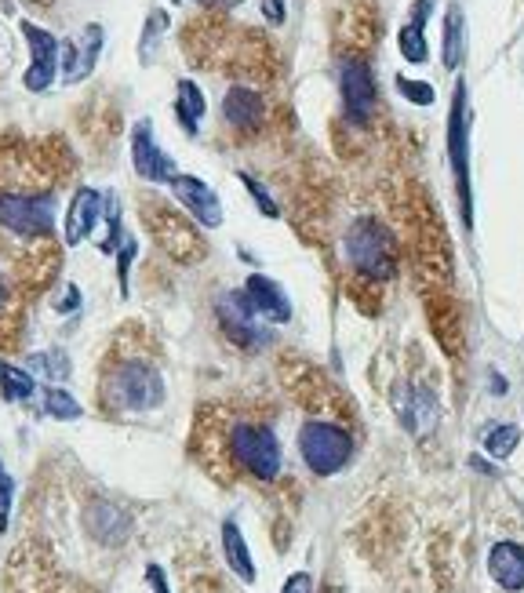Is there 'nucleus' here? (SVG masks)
<instances>
[{"label":"nucleus","instance_id":"nucleus-1","mask_svg":"<svg viewBox=\"0 0 524 593\" xmlns=\"http://www.w3.org/2000/svg\"><path fill=\"white\" fill-rule=\"evenodd\" d=\"M346 259L368 281H393L397 273V241L379 219H357L346 230Z\"/></svg>","mask_w":524,"mask_h":593},{"label":"nucleus","instance_id":"nucleus-2","mask_svg":"<svg viewBox=\"0 0 524 593\" xmlns=\"http://www.w3.org/2000/svg\"><path fill=\"white\" fill-rule=\"evenodd\" d=\"M106 397L121 412H153L164 404V379L150 361H124L113 368Z\"/></svg>","mask_w":524,"mask_h":593},{"label":"nucleus","instance_id":"nucleus-3","mask_svg":"<svg viewBox=\"0 0 524 593\" xmlns=\"http://www.w3.org/2000/svg\"><path fill=\"white\" fill-rule=\"evenodd\" d=\"M230 455L244 470L252 473L255 481H277L281 473V441L273 437L270 426L259 423H233L230 430Z\"/></svg>","mask_w":524,"mask_h":593},{"label":"nucleus","instance_id":"nucleus-4","mask_svg":"<svg viewBox=\"0 0 524 593\" xmlns=\"http://www.w3.org/2000/svg\"><path fill=\"white\" fill-rule=\"evenodd\" d=\"M299 455L317 477H332L339 473L353 455V437L335 423L313 419L299 430Z\"/></svg>","mask_w":524,"mask_h":593},{"label":"nucleus","instance_id":"nucleus-5","mask_svg":"<svg viewBox=\"0 0 524 593\" xmlns=\"http://www.w3.org/2000/svg\"><path fill=\"white\" fill-rule=\"evenodd\" d=\"M0 226L15 237H44L55 226V197L51 193L4 190L0 193Z\"/></svg>","mask_w":524,"mask_h":593},{"label":"nucleus","instance_id":"nucleus-6","mask_svg":"<svg viewBox=\"0 0 524 593\" xmlns=\"http://www.w3.org/2000/svg\"><path fill=\"white\" fill-rule=\"evenodd\" d=\"M448 161H452L455 186H459V204L463 219L470 226L474 219V197H470V124H466V84H455L452 110H448Z\"/></svg>","mask_w":524,"mask_h":593},{"label":"nucleus","instance_id":"nucleus-7","mask_svg":"<svg viewBox=\"0 0 524 593\" xmlns=\"http://www.w3.org/2000/svg\"><path fill=\"white\" fill-rule=\"evenodd\" d=\"M215 313H219L222 332L230 335L237 346H244V350H262L270 342V328L252 310V302L244 299V292H222L215 299Z\"/></svg>","mask_w":524,"mask_h":593},{"label":"nucleus","instance_id":"nucleus-8","mask_svg":"<svg viewBox=\"0 0 524 593\" xmlns=\"http://www.w3.org/2000/svg\"><path fill=\"white\" fill-rule=\"evenodd\" d=\"M22 37L30 44V70H26L22 84H26V91L41 95V91H48L51 84H55V77H59V37L30 19L22 22Z\"/></svg>","mask_w":524,"mask_h":593},{"label":"nucleus","instance_id":"nucleus-9","mask_svg":"<svg viewBox=\"0 0 524 593\" xmlns=\"http://www.w3.org/2000/svg\"><path fill=\"white\" fill-rule=\"evenodd\" d=\"M131 164H135V175L146 182H157V186H168L175 179V161L157 146V135H153V121L142 117V121L131 124Z\"/></svg>","mask_w":524,"mask_h":593},{"label":"nucleus","instance_id":"nucleus-10","mask_svg":"<svg viewBox=\"0 0 524 593\" xmlns=\"http://www.w3.org/2000/svg\"><path fill=\"white\" fill-rule=\"evenodd\" d=\"M102 44H106V30H102L99 22H88V26L81 30V37H66V41H59L62 81L66 84L84 81V77L95 70V62H99Z\"/></svg>","mask_w":524,"mask_h":593},{"label":"nucleus","instance_id":"nucleus-11","mask_svg":"<svg viewBox=\"0 0 524 593\" xmlns=\"http://www.w3.org/2000/svg\"><path fill=\"white\" fill-rule=\"evenodd\" d=\"M339 91H343L346 117H350L353 124L372 121L375 102H379V91H375V77H372V70H368V62L346 59L343 70H339Z\"/></svg>","mask_w":524,"mask_h":593},{"label":"nucleus","instance_id":"nucleus-12","mask_svg":"<svg viewBox=\"0 0 524 593\" xmlns=\"http://www.w3.org/2000/svg\"><path fill=\"white\" fill-rule=\"evenodd\" d=\"M168 190H172V193H175V201H179L182 208H186V212L193 215V222H197V226H204V230H219V226H222L219 193H215L204 179L175 171V179L168 182Z\"/></svg>","mask_w":524,"mask_h":593},{"label":"nucleus","instance_id":"nucleus-13","mask_svg":"<svg viewBox=\"0 0 524 593\" xmlns=\"http://www.w3.org/2000/svg\"><path fill=\"white\" fill-rule=\"evenodd\" d=\"M393 412L401 419V426L415 437H426L434 430L437 419H441V408H437V397L423 386H412V382H401L397 393H393Z\"/></svg>","mask_w":524,"mask_h":593},{"label":"nucleus","instance_id":"nucleus-14","mask_svg":"<svg viewBox=\"0 0 524 593\" xmlns=\"http://www.w3.org/2000/svg\"><path fill=\"white\" fill-rule=\"evenodd\" d=\"M102 204H106V193L95 190V186H81V190L73 193L70 208H66V226H62L70 248L84 244L95 233V226L102 222Z\"/></svg>","mask_w":524,"mask_h":593},{"label":"nucleus","instance_id":"nucleus-15","mask_svg":"<svg viewBox=\"0 0 524 593\" xmlns=\"http://www.w3.org/2000/svg\"><path fill=\"white\" fill-rule=\"evenodd\" d=\"M244 299L252 302V310L259 313L266 324H288L292 321V299L284 295V288L266 273H252L244 284Z\"/></svg>","mask_w":524,"mask_h":593},{"label":"nucleus","instance_id":"nucleus-16","mask_svg":"<svg viewBox=\"0 0 524 593\" xmlns=\"http://www.w3.org/2000/svg\"><path fill=\"white\" fill-rule=\"evenodd\" d=\"M153 233H157V241L164 244V252H172L175 259L190 262L201 255V241H197V230H193L190 222L182 219L175 212H153Z\"/></svg>","mask_w":524,"mask_h":593},{"label":"nucleus","instance_id":"nucleus-17","mask_svg":"<svg viewBox=\"0 0 524 593\" xmlns=\"http://www.w3.org/2000/svg\"><path fill=\"white\" fill-rule=\"evenodd\" d=\"M84 521H88V535L99 539L102 546H121L131 535V517L117 503H106V499H95Z\"/></svg>","mask_w":524,"mask_h":593},{"label":"nucleus","instance_id":"nucleus-18","mask_svg":"<svg viewBox=\"0 0 524 593\" xmlns=\"http://www.w3.org/2000/svg\"><path fill=\"white\" fill-rule=\"evenodd\" d=\"M262 113H266L262 95L252 88H244V84H233L226 91V99H222V117L237 131H255L262 124Z\"/></svg>","mask_w":524,"mask_h":593},{"label":"nucleus","instance_id":"nucleus-19","mask_svg":"<svg viewBox=\"0 0 524 593\" xmlns=\"http://www.w3.org/2000/svg\"><path fill=\"white\" fill-rule=\"evenodd\" d=\"M488 575H492L506 593L524 590V546L495 543L492 550H488Z\"/></svg>","mask_w":524,"mask_h":593},{"label":"nucleus","instance_id":"nucleus-20","mask_svg":"<svg viewBox=\"0 0 524 593\" xmlns=\"http://www.w3.org/2000/svg\"><path fill=\"white\" fill-rule=\"evenodd\" d=\"M430 11H434V0H415L412 19L404 22L401 37H397L401 55L412 62V66H419V62L430 59V48H426V19H430Z\"/></svg>","mask_w":524,"mask_h":593},{"label":"nucleus","instance_id":"nucleus-21","mask_svg":"<svg viewBox=\"0 0 524 593\" xmlns=\"http://www.w3.org/2000/svg\"><path fill=\"white\" fill-rule=\"evenodd\" d=\"M204 113H208V99H204V91L197 88V81L182 77V81L175 84V121L182 124L186 135H197V131H201Z\"/></svg>","mask_w":524,"mask_h":593},{"label":"nucleus","instance_id":"nucleus-22","mask_svg":"<svg viewBox=\"0 0 524 593\" xmlns=\"http://www.w3.org/2000/svg\"><path fill=\"white\" fill-rule=\"evenodd\" d=\"M222 553H226V564H230V572L241 579V583H255V561L252 553H248V543H244V532L241 524L233 521H222Z\"/></svg>","mask_w":524,"mask_h":593},{"label":"nucleus","instance_id":"nucleus-23","mask_svg":"<svg viewBox=\"0 0 524 593\" xmlns=\"http://www.w3.org/2000/svg\"><path fill=\"white\" fill-rule=\"evenodd\" d=\"M441 59H444V70H459L466 59V19L459 4H448V11H444Z\"/></svg>","mask_w":524,"mask_h":593},{"label":"nucleus","instance_id":"nucleus-24","mask_svg":"<svg viewBox=\"0 0 524 593\" xmlns=\"http://www.w3.org/2000/svg\"><path fill=\"white\" fill-rule=\"evenodd\" d=\"M168 26H172V19H168V11L164 8H153L150 15H146V26H142V37H139V62L142 66H150V62L157 59V51H161V41H164V33H168Z\"/></svg>","mask_w":524,"mask_h":593},{"label":"nucleus","instance_id":"nucleus-25","mask_svg":"<svg viewBox=\"0 0 524 593\" xmlns=\"http://www.w3.org/2000/svg\"><path fill=\"white\" fill-rule=\"evenodd\" d=\"M26 368H30V375H41V379L48 382H62L70 379L73 364H70V353L66 350H41V353H30V361H26Z\"/></svg>","mask_w":524,"mask_h":593},{"label":"nucleus","instance_id":"nucleus-26","mask_svg":"<svg viewBox=\"0 0 524 593\" xmlns=\"http://www.w3.org/2000/svg\"><path fill=\"white\" fill-rule=\"evenodd\" d=\"M0 390H4V397H8L11 404H19V401H30L33 393H37V382H33V375L26 372V368H15V364L0 361Z\"/></svg>","mask_w":524,"mask_h":593},{"label":"nucleus","instance_id":"nucleus-27","mask_svg":"<svg viewBox=\"0 0 524 593\" xmlns=\"http://www.w3.org/2000/svg\"><path fill=\"white\" fill-rule=\"evenodd\" d=\"M44 412H48L51 419H59V423H73V419L84 415V408L70 390H62V386L51 382L48 390H44Z\"/></svg>","mask_w":524,"mask_h":593},{"label":"nucleus","instance_id":"nucleus-28","mask_svg":"<svg viewBox=\"0 0 524 593\" xmlns=\"http://www.w3.org/2000/svg\"><path fill=\"white\" fill-rule=\"evenodd\" d=\"M517 444H521V430L514 423H499L484 433V452L492 455V459H510Z\"/></svg>","mask_w":524,"mask_h":593},{"label":"nucleus","instance_id":"nucleus-29","mask_svg":"<svg viewBox=\"0 0 524 593\" xmlns=\"http://www.w3.org/2000/svg\"><path fill=\"white\" fill-rule=\"evenodd\" d=\"M102 212H106V237L99 241V252L102 255H117L124 241V226H121V201H117V193H106V204H102Z\"/></svg>","mask_w":524,"mask_h":593},{"label":"nucleus","instance_id":"nucleus-30","mask_svg":"<svg viewBox=\"0 0 524 593\" xmlns=\"http://www.w3.org/2000/svg\"><path fill=\"white\" fill-rule=\"evenodd\" d=\"M139 255V241L135 237H124L121 248H117V284H121V295L128 299L131 292V262Z\"/></svg>","mask_w":524,"mask_h":593},{"label":"nucleus","instance_id":"nucleus-31","mask_svg":"<svg viewBox=\"0 0 524 593\" xmlns=\"http://www.w3.org/2000/svg\"><path fill=\"white\" fill-rule=\"evenodd\" d=\"M241 182H244V186H248V193H252V201L259 204V212L266 215V219H277V215H281V208H277V201H273L270 190H266V186H262L259 179H252V175H244V171H241Z\"/></svg>","mask_w":524,"mask_h":593},{"label":"nucleus","instance_id":"nucleus-32","mask_svg":"<svg viewBox=\"0 0 524 593\" xmlns=\"http://www.w3.org/2000/svg\"><path fill=\"white\" fill-rule=\"evenodd\" d=\"M397 91H401L404 99L415 102V106H430L434 102V88L426 81H412V77H397Z\"/></svg>","mask_w":524,"mask_h":593},{"label":"nucleus","instance_id":"nucleus-33","mask_svg":"<svg viewBox=\"0 0 524 593\" xmlns=\"http://www.w3.org/2000/svg\"><path fill=\"white\" fill-rule=\"evenodd\" d=\"M11 503H15V481H11V473L4 470V463H0V532H8Z\"/></svg>","mask_w":524,"mask_h":593},{"label":"nucleus","instance_id":"nucleus-34","mask_svg":"<svg viewBox=\"0 0 524 593\" xmlns=\"http://www.w3.org/2000/svg\"><path fill=\"white\" fill-rule=\"evenodd\" d=\"M281 593H313V579L306 572H295L288 583H284Z\"/></svg>","mask_w":524,"mask_h":593},{"label":"nucleus","instance_id":"nucleus-35","mask_svg":"<svg viewBox=\"0 0 524 593\" xmlns=\"http://www.w3.org/2000/svg\"><path fill=\"white\" fill-rule=\"evenodd\" d=\"M77 310H81V288L70 284L66 295H62V302H59V313H77Z\"/></svg>","mask_w":524,"mask_h":593},{"label":"nucleus","instance_id":"nucleus-36","mask_svg":"<svg viewBox=\"0 0 524 593\" xmlns=\"http://www.w3.org/2000/svg\"><path fill=\"white\" fill-rule=\"evenodd\" d=\"M146 579H150L153 593H172V590H168V579H164L161 564H150V568H146Z\"/></svg>","mask_w":524,"mask_h":593},{"label":"nucleus","instance_id":"nucleus-37","mask_svg":"<svg viewBox=\"0 0 524 593\" xmlns=\"http://www.w3.org/2000/svg\"><path fill=\"white\" fill-rule=\"evenodd\" d=\"M262 15H266L273 26H281L284 22V0H262Z\"/></svg>","mask_w":524,"mask_h":593},{"label":"nucleus","instance_id":"nucleus-38","mask_svg":"<svg viewBox=\"0 0 524 593\" xmlns=\"http://www.w3.org/2000/svg\"><path fill=\"white\" fill-rule=\"evenodd\" d=\"M8 306H11V292H8V281L0 277V313H8Z\"/></svg>","mask_w":524,"mask_h":593},{"label":"nucleus","instance_id":"nucleus-39","mask_svg":"<svg viewBox=\"0 0 524 593\" xmlns=\"http://www.w3.org/2000/svg\"><path fill=\"white\" fill-rule=\"evenodd\" d=\"M175 4H182V0H175Z\"/></svg>","mask_w":524,"mask_h":593}]
</instances>
